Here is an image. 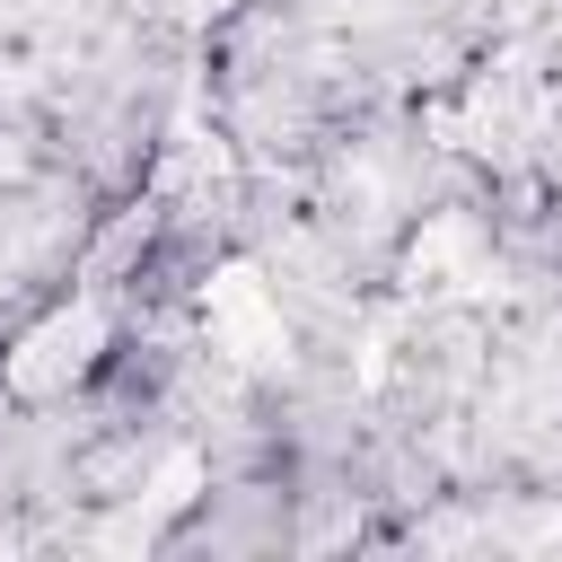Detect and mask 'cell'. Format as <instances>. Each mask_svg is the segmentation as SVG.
Masks as SVG:
<instances>
[{"mask_svg":"<svg viewBox=\"0 0 562 562\" xmlns=\"http://www.w3.org/2000/svg\"><path fill=\"white\" fill-rule=\"evenodd\" d=\"M105 342V307H97V290L79 299V307H61V316H44L26 342H18V360H9V386L18 395H53V386H70L79 369H88V351Z\"/></svg>","mask_w":562,"mask_h":562,"instance_id":"1","label":"cell"},{"mask_svg":"<svg viewBox=\"0 0 562 562\" xmlns=\"http://www.w3.org/2000/svg\"><path fill=\"white\" fill-rule=\"evenodd\" d=\"M202 316H211V334H220L246 369H272V360L290 351V325H281V307L263 299V281H255L246 263H228V272L202 290Z\"/></svg>","mask_w":562,"mask_h":562,"instance_id":"2","label":"cell"},{"mask_svg":"<svg viewBox=\"0 0 562 562\" xmlns=\"http://www.w3.org/2000/svg\"><path fill=\"white\" fill-rule=\"evenodd\" d=\"M140 237H149V202H140V211H123V220L97 237V255H88V290H105V281H114V272L140 255Z\"/></svg>","mask_w":562,"mask_h":562,"instance_id":"3","label":"cell"},{"mask_svg":"<svg viewBox=\"0 0 562 562\" xmlns=\"http://www.w3.org/2000/svg\"><path fill=\"white\" fill-rule=\"evenodd\" d=\"M220 9H228V0H176V18H193V26H202V18H220Z\"/></svg>","mask_w":562,"mask_h":562,"instance_id":"4","label":"cell"}]
</instances>
